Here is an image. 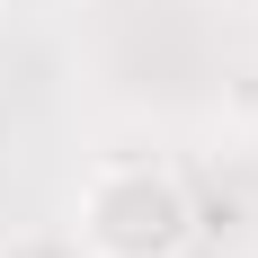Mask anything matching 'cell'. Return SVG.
I'll list each match as a JSON object with an SVG mask.
<instances>
[{
	"mask_svg": "<svg viewBox=\"0 0 258 258\" xmlns=\"http://www.w3.org/2000/svg\"><path fill=\"white\" fill-rule=\"evenodd\" d=\"M80 249L89 258H187L196 240V196L169 160H143V152H116L80 178Z\"/></svg>",
	"mask_w": 258,
	"mask_h": 258,
	"instance_id": "1",
	"label": "cell"
}]
</instances>
